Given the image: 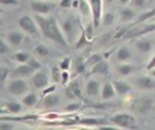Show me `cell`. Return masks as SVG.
<instances>
[{
	"mask_svg": "<svg viewBox=\"0 0 155 130\" xmlns=\"http://www.w3.org/2000/svg\"><path fill=\"white\" fill-rule=\"evenodd\" d=\"M34 19L37 21L38 26L41 29V34L46 38V40L52 41V42L57 43L60 46H68V41L65 38L64 33L61 30V26L57 23V21L52 16H45L41 14H34Z\"/></svg>",
	"mask_w": 155,
	"mask_h": 130,
	"instance_id": "1",
	"label": "cell"
},
{
	"mask_svg": "<svg viewBox=\"0 0 155 130\" xmlns=\"http://www.w3.org/2000/svg\"><path fill=\"white\" fill-rule=\"evenodd\" d=\"M155 107V99L151 96H136L134 100L131 102L129 109L134 113L140 115H146Z\"/></svg>",
	"mask_w": 155,
	"mask_h": 130,
	"instance_id": "2",
	"label": "cell"
},
{
	"mask_svg": "<svg viewBox=\"0 0 155 130\" xmlns=\"http://www.w3.org/2000/svg\"><path fill=\"white\" fill-rule=\"evenodd\" d=\"M60 26H61V30H63V33H64L65 38H67L68 43L75 42V37H76L78 31H80V29H82V26L79 24V22H78V19L74 15L67 16V18L61 22Z\"/></svg>",
	"mask_w": 155,
	"mask_h": 130,
	"instance_id": "3",
	"label": "cell"
},
{
	"mask_svg": "<svg viewBox=\"0 0 155 130\" xmlns=\"http://www.w3.org/2000/svg\"><path fill=\"white\" fill-rule=\"evenodd\" d=\"M18 24H19V27L22 29V31H25L26 34H29L30 37L38 38L41 35L40 26H38L37 21H35L34 18H31V16L25 15V16H22V18H19Z\"/></svg>",
	"mask_w": 155,
	"mask_h": 130,
	"instance_id": "4",
	"label": "cell"
},
{
	"mask_svg": "<svg viewBox=\"0 0 155 130\" xmlns=\"http://www.w3.org/2000/svg\"><path fill=\"white\" fill-rule=\"evenodd\" d=\"M110 122L114 128H124V129H132L136 128V119L129 113H117L110 118Z\"/></svg>",
	"mask_w": 155,
	"mask_h": 130,
	"instance_id": "5",
	"label": "cell"
},
{
	"mask_svg": "<svg viewBox=\"0 0 155 130\" xmlns=\"http://www.w3.org/2000/svg\"><path fill=\"white\" fill-rule=\"evenodd\" d=\"M27 83L25 81L22 77H14L12 80H10L7 84V91L14 96H22L26 95L27 92Z\"/></svg>",
	"mask_w": 155,
	"mask_h": 130,
	"instance_id": "6",
	"label": "cell"
},
{
	"mask_svg": "<svg viewBox=\"0 0 155 130\" xmlns=\"http://www.w3.org/2000/svg\"><path fill=\"white\" fill-rule=\"evenodd\" d=\"M91 5V22L94 23L95 29H98L102 22V2L104 0H88Z\"/></svg>",
	"mask_w": 155,
	"mask_h": 130,
	"instance_id": "7",
	"label": "cell"
},
{
	"mask_svg": "<svg viewBox=\"0 0 155 130\" xmlns=\"http://www.w3.org/2000/svg\"><path fill=\"white\" fill-rule=\"evenodd\" d=\"M134 85L140 91L155 90V80L153 76H139L134 80Z\"/></svg>",
	"mask_w": 155,
	"mask_h": 130,
	"instance_id": "8",
	"label": "cell"
},
{
	"mask_svg": "<svg viewBox=\"0 0 155 130\" xmlns=\"http://www.w3.org/2000/svg\"><path fill=\"white\" fill-rule=\"evenodd\" d=\"M33 85L38 90H44L49 85V75L45 69L41 68L33 75Z\"/></svg>",
	"mask_w": 155,
	"mask_h": 130,
	"instance_id": "9",
	"label": "cell"
},
{
	"mask_svg": "<svg viewBox=\"0 0 155 130\" xmlns=\"http://www.w3.org/2000/svg\"><path fill=\"white\" fill-rule=\"evenodd\" d=\"M37 72V69L34 66H31L29 62H23V64L18 65L15 69L12 71V76L14 77H22V79H26V77H30Z\"/></svg>",
	"mask_w": 155,
	"mask_h": 130,
	"instance_id": "10",
	"label": "cell"
},
{
	"mask_svg": "<svg viewBox=\"0 0 155 130\" xmlns=\"http://www.w3.org/2000/svg\"><path fill=\"white\" fill-rule=\"evenodd\" d=\"M30 8L34 14H41V15H48L52 11L53 5L51 3L45 2V0H33L30 3Z\"/></svg>",
	"mask_w": 155,
	"mask_h": 130,
	"instance_id": "11",
	"label": "cell"
},
{
	"mask_svg": "<svg viewBox=\"0 0 155 130\" xmlns=\"http://www.w3.org/2000/svg\"><path fill=\"white\" fill-rule=\"evenodd\" d=\"M23 33L22 31H10L5 35V41H7L12 48H18V46L22 45V42H23V40H25Z\"/></svg>",
	"mask_w": 155,
	"mask_h": 130,
	"instance_id": "12",
	"label": "cell"
},
{
	"mask_svg": "<svg viewBox=\"0 0 155 130\" xmlns=\"http://www.w3.org/2000/svg\"><path fill=\"white\" fill-rule=\"evenodd\" d=\"M116 95H117V92H116V88H114V85H113V81H105L104 84H102L101 99H104V100H110V99H113Z\"/></svg>",
	"mask_w": 155,
	"mask_h": 130,
	"instance_id": "13",
	"label": "cell"
},
{
	"mask_svg": "<svg viewBox=\"0 0 155 130\" xmlns=\"http://www.w3.org/2000/svg\"><path fill=\"white\" fill-rule=\"evenodd\" d=\"M101 90H102L101 83H99L98 80H94V79L88 80L87 84H86V87H84L86 94H87L88 96H91V98L98 96V94H101Z\"/></svg>",
	"mask_w": 155,
	"mask_h": 130,
	"instance_id": "14",
	"label": "cell"
},
{
	"mask_svg": "<svg viewBox=\"0 0 155 130\" xmlns=\"http://www.w3.org/2000/svg\"><path fill=\"white\" fill-rule=\"evenodd\" d=\"M113 85H114V88H116L117 95H120V96L128 95V94L132 91L131 84L127 83V81H124V80H113Z\"/></svg>",
	"mask_w": 155,
	"mask_h": 130,
	"instance_id": "15",
	"label": "cell"
},
{
	"mask_svg": "<svg viewBox=\"0 0 155 130\" xmlns=\"http://www.w3.org/2000/svg\"><path fill=\"white\" fill-rule=\"evenodd\" d=\"M60 104V96L56 95V94H49V95L44 96V100H42V107L45 109H54Z\"/></svg>",
	"mask_w": 155,
	"mask_h": 130,
	"instance_id": "16",
	"label": "cell"
},
{
	"mask_svg": "<svg viewBox=\"0 0 155 130\" xmlns=\"http://www.w3.org/2000/svg\"><path fill=\"white\" fill-rule=\"evenodd\" d=\"M135 46L140 53H148L153 49V42L150 40H146V38H139L135 41Z\"/></svg>",
	"mask_w": 155,
	"mask_h": 130,
	"instance_id": "17",
	"label": "cell"
},
{
	"mask_svg": "<svg viewBox=\"0 0 155 130\" xmlns=\"http://www.w3.org/2000/svg\"><path fill=\"white\" fill-rule=\"evenodd\" d=\"M109 73V62L102 60L101 62L95 64L94 66H91L90 75H107Z\"/></svg>",
	"mask_w": 155,
	"mask_h": 130,
	"instance_id": "18",
	"label": "cell"
},
{
	"mask_svg": "<svg viewBox=\"0 0 155 130\" xmlns=\"http://www.w3.org/2000/svg\"><path fill=\"white\" fill-rule=\"evenodd\" d=\"M22 104L16 103V102H8V103H5L4 107H3L2 115L5 114V113H10V114H21L22 113Z\"/></svg>",
	"mask_w": 155,
	"mask_h": 130,
	"instance_id": "19",
	"label": "cell"
},
{
	"mask_svg": "<svg viewBox=\"0 0 155 130\" xmlns=\"http://www.w3.org/2000/svg\"><path fill=\"white\" fill-rule=\"evenodd\" d=\"M136 16H137L136 11L132 7H124L120 12V21L121 22H131V21H134V19H136Z\"/></svg>",
	"mask_w": 155,
	"mask_h": 130,
	"instance_id": "20",
	"label": "cell"
},
{
	"mask_svg": "<svg viewBox=\"0 0 155 130\" xmlns=\"http://www.w3.org/2000/svg\"><path fill=\"white\" fill-rule=\"evenodd\" d=\"M79 122L84 126H98V128H104L106 121H105L104 118H82Z\"/></svg>",
	"mask_w": 155,
	"mask_h": 130,
	"instance_id": "21",
	"label": "cell"
},
{
	"mask_svg": "<svg viewBox=\"0 0 155 130\" xmlns=\"http://www.w3.org/2000/svg\"><path fill=\"white\" fill-rule=\"evenodd\" d=\"M131 57H132V53H131V50H129L127 46L120 48L117 50V53H116V60H117V61H120V62L128 61V60H131Z\"/></svg>",
	"mask_w": 155,
	"mask_h": 130,
	"instance_id": "22",
	"label": "cell"
},
{
	"mask_svg": "<svg viewBox=\"0 0 155 130\" xmlns=\"http://www.w3.org/2000/svg\"><path fill=\"white\" fill-rule=\"evenodd\" d=\"M22 103L26 107H34L35 104L38 103V95L34 92L26 94V95H23V98H22Z\"/></svg>",
	"mask_w": 155,
	"mask_h": 130,
	"instance_id": "23",
	"label": "cell"
},
{
	"mask_svg": "<svg viewBox=\"0 0 155 130\" xmlns=\"http://www.w3.org/2000/svg\"><path fill=\"white\" fill-rule=\"evenodd\" d=\"M91 41L88 40V37H87V34H86V30L83 29H80V37L76 40V42H75V48L76 49H83V48H86V46L90 43Z\"/></svg>",
	"mask_w": 155,
	"mask_h": 130,
	"instance_id": "24",
	"label": "cell"
},
{
	"mask_svg": "<svg viewBox=\"0 0 155 130\" xmlns=\"http://www.w3.org/2000/svg\"><path fill=\"white\" fill-rule=\"evenodd\" d=\"M134 71H135V66L132 64L121 62L120 65H117V72L120 73V76H129Z\"/></svg>",
	"mask_w": 155,
	"mask_h": 130,
	"instance_id": "25",
	"label": "cell"
},
{
	"mask_svg": "<svg viewBox=\"0 0 155 130\" xmlns=\"http://www.w3.org/2000/svg\"><path fill=\"white\" fill-rule=\"evenodd\" d=\"M78 10L80 11L82 16H84V18L91 16V5H90V2L87 3V0H80L79 8H78Z\"/></svg>",
	"mask_w": 155,
	"mask_h": 130,
	"instance_id": "26",
	"label": "cell"
},
{
	"mask_svg": "<svg viewBox=\"0 0 155 130\" xmlns=\"http://www.w3.org/2000/svg\"><path fill=\"white\" fill-rule=\"evenodd\" d=\"M12 59L15 60L16 62H19V64H23V62H27L30 59H31V56H30L27 52H15V53L12 54Z\"/></svg>",
	"mask_w": 155,
	"mask_h": 130,
	"instance_id": "27",
	"label": "cell"
},
{
	"mask_svg": "<svg viewBox=\"0 0 155 130\" xmlns=\"http://www.w3.org/2000/svg\"><path fill=\"white\" fill-rule=\"evenodd\" d=\"M102 60H104V56L101 53H93L88 59H86V65H87V68H91V66H94L95 64L101 62Z\"/></svg>",
	"mask_w": 155,
	"mask_h": 130,
	"instance_id": "28",
	"label": "cell"
},
{
	"mask_svg": "<svg viewBox=\"0 0 155 130\" xmlns=\"http://www.w3.org/2000/svg\"><path fill=\"white\" fill-rule=\"evenodd\" d=\"M68 85H70L71 90L75 92V95H76L78 99H80V100H84V98H83V94H82V87H80L79 80H74V81H71Z\"/></svg>",
	"mask_w": 155,
	"mask_h": 130,
	"instance_id": "29",
	"label": "cell"
},
{
	"mask_svg": "<svg viewBox=\"0 0 155 130\" xmlns=\"http://www.w3.org/2000/svg\"><path fill=\"white\" fill-rule=\"evenodd\" d=\"M34 54H37L38 57H48L49 56V48L46 45H44V43H40V45H37L34 48Z\"/></svg>",
	"mask_w": 155,
	"mask_h": 130,
	"instance_id": "30",
	"label": "cell"
},
{
	"mask_svg": "<svg viewBox=\"0 0 155 130\" xmlns=\"http://www.w3.org/2000/svg\"><path fill=\"white\" fill-rule=\"evenodd\" d=\"M61 68H60L59 65H54L53 68H52L51 71V76H52V80H53V83H56V84H59V83H61Z\"/></svg>",
	"mask_w": 155,
	"mask_h": 130,
	"instance_id": "31",
	"label": "cell"
},
{
	"mask_svg": "<svg viewBox=\"0 0 155 130\" xmlns=\"http://www.w3.org/2000/svg\"><path fill=\"white\" fill-rule=\"evenodd\" d=\"M87 69V65H86V60L78 57L75 61V73H83Z\"/></svg>",
	"mask_w": 155,
	"mask_h": 130,
	"instance_id": "32",
	"label": "cell"
},
{
	"mask_svg": "<svg viewBox=\"0 0 155 130\" xmlns=\"http://www.w3.org/2000/svg\"><path fill=\"white\" fill-rule=\"evenodd\" d=\"M114 22V14L113 12H106L102 15V24L104 26H110Z\"/></svg>",
	"mask_w": 155,
	"mask_h": 130,
	"instance_id": "33",
	"label": "cell"
},
{
	"mask_svg": "<svg viewBox=\"0 0 155 130\" xmlns=\"http://www.w3.org/2000/svg\"><path fill=\"white\" fill-rule=\"evenodd\" d=\"M71 64H72V61H71V59H70V57H65V59H63L61 61H60L59 66H60V68H61V71H70Z\"/></svg>",
	"mask_w": 155,
	"mask_h": 130,
	"instance_id": "34",
	"label": "cell"
},
{
	"mask_svg": "<svg viewBox=\"0 0 155 130\" xmlns=\"http://www.w3.org/2000/svg\"><path fill=\"white\" fill-rule=\"evenodd\" d=\"M0 53L2 54H8L11 53V45L5 41H0Z\"/></svg>",
	"mask_w": 155,
	"mask_h": 130,
	"instance_id": "35",
	"label": "cell"
},
{
	"mask_svg": "<svg viewBox=\"0 0 155 130\" xmlns=\"http://www.w3.org/2000/svg\"><path fill=\"white\" fill-rule=\"evenodd\" d=\"M86 34H87V37H88V40H93V37H94V31H95V26H94V23L93 22H90V23L86 26Z\"/></svg>",
	"mask_w": 155,
	"mask_h": 130,
	"instance_id": "36",
	"label": "cell"
},
{
	"mask_svg": "<svg viewBox=\"0 0 155 130\" xmlns=\"http://www.w3.org/2000/svg\"><path fill=\"white\" fill-rule=\"evenodd\" d=\"M151 16H155V8H153L151 11H148V12H146V14H143L140 18H137V23H142V22H144V21H147V19H150Z\"/></svg>",
	"mask_w": 155,
	"mask_h": 130,
	"instance_id": "37",
	"label": "cell"
},
{
	"mask_svg": "<svg viewBox=\"0 0 155 130\" xmlns=\"http://www.w3.org/2000/svg\"><path fill=\"white\" fill-rule=\"evenodd\" d=\"M14 128H15V125L12 123V121L7 122L5 119H2V122H0V130H12Z\"/></svg>",
	"mask_w": 155,
	"mask_h": 130,
	"instance_id": "38",
	"label": "cell"
},
{
	"mask_svg": "<svg viewBox=\"0 0 155 130\" xmlns=\"http://www.w3.org/2000/svg\"><path fill=\"white\" fill-rule=\"evenodd\" d=\"M131 4L134 8L142 10V8H144V5H146V0H131Z\"/></svg>",
	"mask_w": 155,
	"mask_h": 130,
	"instance_id": "39",
	"label": "cell"
},
{
	"mask_svg": "<svg viewBox=\"0 0 155 130\" xmlns=\"http://www.w3.org/2000/svg\"><path fill=\"white\" fill-rule=\"evenodd\" d=\"M56 88H57L56 87V83H53L52 85H48V87H45L42 90V95L45 96V95H49V94H53L54 91H56Z\"/></svg>",
	"mask_w": 155,
	"mask_h": 130,
	"instance_id": "40",
	"label": "cell"
},
{
	"mask_svg": "<svg viewBox=\"0 0 155 130\" xmlns=\"http://www.w3.org/2000/svg\"><path fill=\"white\" fill-rule=\"evenodd\" d=\"M80 106H82L80 103H70L67 107H65V111H68V113L76 111V110H79V109H80Z\"/></svg>",
	"mask_w": 155,
	"mask_h": 130,
	"instance_id": "41",
	"label": "cell"
},
{
	"mask_svg": "<svg viewBox=\"0 0 155 130\" xmlns=\"http://www.w3.org/2000/svg\"><path fill=\"white\" fill-rule=\"evenodd\" d=\"M70 72L68 71H63V73H61V83H60V84L61 85H65L67 84L68 81H70Z\"/></svg>",
	"mask_w": 155,
	"mask_h": 130,
	"instance_id": "42",
	"label": "cell"
},
{
	"mask_svg": "<svg viewBox=\"0 0 155 130\" xmlns=\"http://www.w3.org/2000/svg\"><path fill=\"white\" fill-rule=\"evenodd\" d=\"M11 72L8 71L7 68H4V66H2V71H0V79H2V83H4L5 80H7V76L10 75Z\"/></svg>",
	"mask_w": 155,
	"mask_h": 130,
	"instance_id": "43",
	"label": "cell"
},
{
	"mask_svg": "<svg viewBox=\"0 0 155 130\" xmlns=\"http://www.w3.org/2000/svg\"><path fill=\"white\" fill-rule=\"evenodd\" d=\"M64 92H65V96H67L68 99H75V98H76L75 92H74V91L71 90V87H70V85H68V87H65Z\"/></svg>",
	"mask_w": 155,
	"mask_h": 130,
	"instance_id": "44",
	"label": "cell"
},
{
	"mask_svg": "<svg viewBox=\"0 0 155 130\" xmlns=\"http://www.w3.org/2000/svg\"><path fill=\"white\" fill-rule=\"evenodd\" d=\"M72 2L74 0H61V2H60V7L61 8H71L72 7Z\"/></svg>",
	"mask_w": 155,
	"mask_h": 130,
	"instance_id": "45",
	"label": "cell"
},
{
	"mask_svg": "<svg viewBox=\"0 0 155 130\" xmlns=\"http://www.w3.org/2000/svg\"><path fill=\"white\" fill-rule=\"evenodd\" d=\"M3 5H16L19 4V0H0Z\"/></svg>",
	"mask_w": 155,
	"mask_h": 130,
	"instance_id": "46",
	"label": "cell"
},
{
	"mask_svg": "<svg viewBox=\"0 0 155 130\" xmlns=\"http://www.w3.org/2000/svg\"><path fill=\"white\" fill-rule=\"evenodd\" d=\"M27 62H29V64L31 65V66H34V68L37 69V71H38V69H41V68H42V65H41L40 62H38L37 60H34V59H30V60H29V61H27Z\"/></svg>",
	"mask_w": 155,
	"mask_h": 130,
	"instance_id": "47",
	"label": "cell"
},
{
	"mask_svg": "<svg viewBox=\"0 0 155 130\" xmlns=\"http://www.w3.org/2000/svg\"><path fill=\"white\" fill-rule=\"evenodd\" d=\"M154 68H155V54L153 56V59L148 61L147 66H146V69H147V71H151V69H154Z\"/></svg>",
	"mask_w": 155,
	"mask_h": 130,
	"instance_id": "48",
	"label": "cell"
},
{
	"mask_svg": "<svg viewBox=\"0 0 155 130\" xmlns=\"http://www.w3.org/2000/svg\"><path fill=\"white\" fill-rule=\"evenodd\" d=\"M79 3H80V0H74V2H72V7L74 8H79Z\"/></svg>",
	"mask_w": 155,
	"mask_h": 130,
	"instance_id": "49",
	"label": "cell"
},
{
	"mask_svg": "<svg viewBox=\"0 0 155 130\" xmlns=\"http://www.w3.org/2000/svg\"><path fill=\"white\" fill-rule=\"evenodd\" d=\"M148 72H150V76H153L154 79H155V68H154V69H151V71H148Z\"/></svg>",
	"mask_w": 155,
	"mask_h": 130,
	"instance_id": "50",
	"label": "cell"
},
{
	"mask_svg": "<svg viewBox=\"0 0 155 130\" xmlns=\"http://www.w3.org/2000/svg\"><path fill=\"white\" fill-rule=\"evenodd\" d=\"M121 4H128V3H131V0H120Z\"/></svg>",
	"mask_w": 155,
	"mask_h": 130,
	"instance_id": "51",
	"label": "cell"
},
{
	"mask_svg": "<svg viewBox=\"0 0 155 130\" xmlns=\"http://www.w3.org/2000/svg\"><path fill=\"white\" fill-rule=\"evenodd\" d=\"M106 3H113V0H105Z\"/></svg>",
	"mask_w": 155,
	"mask_h": 130,
	"instance_id": "52",
	"label": "cell"
},
{
	"mask_svg": "<svg viewBox=\"0 0 155 130\" xmlns=\"http://www.w3.org/2000/svg\"><path fill=\"white\" fill-rule=\"evenodd\" d=\"M45 2H48V0H45Z\"/></svg>",
	"mask_w": 155,
	"mask_h": 130,
	"instance_id": "53",
	"label": "cell"
}]
</instances>
